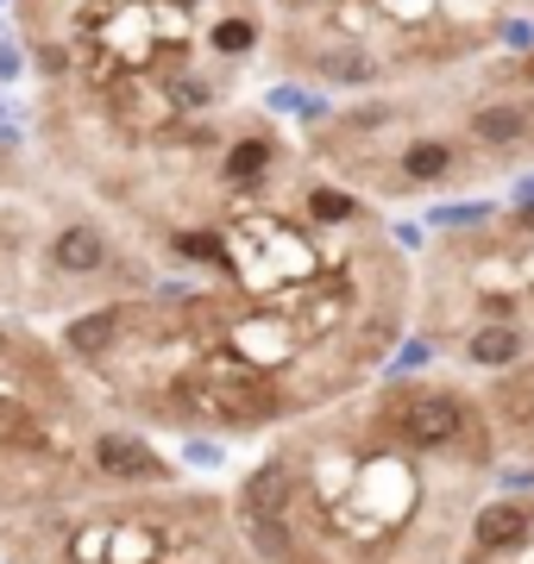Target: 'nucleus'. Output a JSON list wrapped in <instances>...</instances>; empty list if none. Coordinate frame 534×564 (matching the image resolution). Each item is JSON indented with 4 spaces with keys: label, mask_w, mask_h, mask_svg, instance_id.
<instances>
[{
    "label": "nucleus",
    "mask_w": 534,
    "mask_h": 564,
    "mask_svg": "<svg viewBox=\"0 0 534 564\" xmlns=\"http://www.w3.org/2000/svg\"><path fill=\"white\" fill-rule=\"evenodd\" d=\"M391 426L409 445H452V440H466L472 414H466V402H459L452 389H409V395L391 408Z\"/></svg>",
    "instance_id": "f257e3e1"
},
{
    "label": "nucleus",
    "mask_w": 534,
    "mask_h": 564,
    "mask_svg": "<svg viewBox=\"0 0 534 564\" xmlns=\"http://www.w3.org/2000/svg\"><path fill=\"white\" fill-rule=\"evenodd\" d=\"M95 464H102V470H114V477H145V484H164V477H170V464L158 458L145 440H126V433L95 440Z\"/></svg>",
    "instance_id": "f03ea898"
},
{
    "label": "nucleus",
    "mask_w": 534,
    "mask_h": 564,
    "mask_svg": "<svg viewBox=\"0 0 534 564\" xmlns=\"http://www.w3.org/2000/svg\"><path fill=\"white\" fill-rule=\"evenodd\" d=\"M528 132H534V120H528L522 101H484L472 113V139L491 144V151H510V144H522Z\"/></svg>",
    "instance_id": "7ed1b4c3"
},
{
    "label": "nucleus",
    "mask_w": 534,
    "mask_h": 564,
    "mask_svg": "<svg viewBox=\"0 0 534 564\" xmlns=\"http://www.w3.org/2000/svg\"><path fill=\"white\" fill-rule=\"evenodd\" d=\"M384 76V57L377 51H365L359 39H340L321 57V82H333V88H365V82H377Z\"/></svg>",
    "instance_id": "20e7f679"
},
{
    "label": "nucleus",
    "mask_w": 534,
    "mask_h": 564,
    "mask_svg": "<svg viewBox=\"0 0 534 564\" xmlns=\"http://www.w3.org/2000/svg\"><path fill=\"white\" fill-rule=\"evenodd\" d=\"M472 533H478V545H491V552H515V545L528 540V514L515 502H491V508H478Z\"/></svg>",
    "instance_id": "39448f33"
},
{
    "label": "nucleus",
    "mask_w": 534,
    "mask_h": 564,
    "mask_svg": "<svg viewBox=\"0 0 534 564\" xmlns=\"http://www.w3.org/2000/svg\"><path fill=\"white\" fill-rule=\"evenodd\" d=\"M126 333V307H95L83 321L70 326V351H83V358H102L107 345Z\"/></svg>",
    "instance_id": "423d86ee"
},
{
    "label": "nucleus",
    "mask_w": 534,
    "mask_h": 564,
    "mask_svg": "<svg viewBox=\"0 0 534 564\" xmlns=\"http://www.w3.org/2000/svg\"><path fill=\"white\" fill-rule=\"evenodd\" d=\"M51 258H57V270H102V263H107V239L95 232V226H70V232H57Z\"/></svg>",
    "instance_id": "0eeeda50"
},
{
    "label": "nucleus",
    "mask_w": 534,
    "mask_h": 564,
    "mask_svg": "<svg viewBox=\"0 0 534 564\" xmlns=\"http://www.w3.org/2000/svg\"><path fill=\"white\" fill-rule=\"evenodd\" d=\"M466 351H472V364H515L522 358V333L515 326H478Z\"/></svg>",
    "instance_id": "6e6552de"
},
{
    "label": "nucleus",
    "mask_w": 534,
    "mask_h": 564,
    "mask_svg": "<svg viewBox=\"0 0 534 564\" xmlns=\"http://www.w3.org/2000/svg\"><path fill=\"white\" fill-rule=\"evenodd\" d=\"M207 44H214L221 57H246L252 44H258V20H252V13H226V20L207 32Z\"/></svg>",
    "instance_id": "1a4fd4ad"
},
{
    "label": "nucleus",
    "mask_w": 534,
    "mask_h": 564,
    "mask_svg": "<svg viewBox=\"0 0 534 564\" xmlns=\"http://www.w3.org/2000/svg\"><path fill=\"white\" fill-rule=\"evenodd\" d=\"M284 502H289V477H284V470H265V477H252L246 514H270V521H284Z\"/></svg>",
    "instance_id": "9d476101"
},
{
    "label": "nucleus",
    "mask_w": 534,
    "mask_h": 564,
    "mask_svg": "<svg viewBox=\"0 0 534 564\" xmlns=\"http://www.w3.org/2000/svg\"><path fill=\"white\" fill-rule=\"evenodd\" d=\"M447 163H452V151H447L440 139H421V144H409V151H403V170H409L415 182L447 176Z\"/></svg>",
    "instance_id": "9b49d317"
},
{
    "label": "nucleus",
    "mask_w": 534,
    "mask_h": 564,
    "mask_svg": "<svg viewBox=\"0 0 534 564\" xmlns=\"http://www.w3.org/2000/svg\"><path fill=\"white\" fill-rule=\"evenodd\" d=\"M0 445H32V408L0 395Z\"/></svg>",
    "instance_id": "f8f14e48"
},
{
    "label": "nucleus",
    "mask_w": 534,
    "mask_h": 564,
    "mask_svg": "<svg viewBox=\"0 0 534 564\" xmlns=\"http://www.w3.org/2000/svg\"><path fill=\"white\" fill-rule=\"evenodd\" d=\"M270 163V144L265 139H246V144H233V158H226V176H239V182H252L258 170Z\"/></svg>",
    "instance_id": "ddd939ff"
},
{
    "label": "nucleus",
    "mask_w": 534,
    "mask_h": 564,
    "mask_svg": "<svg viewBox=\"0 0 534 564\" xmlns=\"http://www.w3.org/2000/svg\"><path fill=\"white\" fill-rule=\"evenodd\" d=\"M114 564H145L151 558V540L145 533H114V552H107Z\"/></svg>",
    "instance_id": "4468645a"
},
{
    "label": "nucleus",
    "mask_w": 534,
    "mask_h": 564,
    "mask_svg": "<svg viewBox=\"0 0 534 564\" xmlns=\"http://www.w3.org/2000/svg\"><path fill=\"white\" fill-rule=\"evenodd\" d=\"M177 251H189V258H202V263H221L226 258L221 245H214V232H183V239H177Z\"/></svg>",
    "instance_id": "2eb2a0df"
},
{
    "label": "nucleus",
    "mask_w": 534,
    "mask_h": 564,
    "mask_svg": "<svg viewBox=\"0 0 534 564\" xmlns=\"http://www.w3.org/2000/svg\"><path fill=\"white\" fill-rule=\"evenodd\" d=\"M478 220H491V207H440L434 214V226H478Z\"/></svg>",
    "instance_id": "dca6fc26"
},
{
    "label": "nucleus",
    "mask_w": 534,
    "mask_h": 564,
    "mask_svg": "<svg viewBox=\"0 0 534 564\" xmlns=\"http://www.w3.org/2000/svg\"><path fill=\"white\" fill-rule=\"evenodd\" d=\"M170 101H177V107H207V82H195V76L170 82Z\"/></svg>",
    "instance_id": "f3484780"
},
{
    "label": "nucleus",
    "mask_w": 534,
    "mask_h": 564,
    "mask_svg": "<svg viewBox=\"0 0 534 564\" xmlns=\"http://www.w3.org/2000/svg\"><path fill=\"white\" fill-rule=\"evenodd\" d=\"M314 214H321V220H346V214H352V195H333V188H321V195H314Z\"/></svg>",
    "instance_id": "a211bd4d"
},
{
    "label": "nucleus",
    "mask_w": 534,
    "mask_h": 564,
    "mask_svg": "<svg viewBox=\"0 0 534 564\" xmlns=\"http://www.w3.org/2000/svg\"><path fill=\"white\" fill-rule=\"evenodd\" d=\"M503 44H515V51H534V25H528V20H510V25H503Z\"/></svg>",
    "instance_id": "6ab92c4d"
},
{
    "label": "nucleus",
    "mask_w": 534,
    "mask_h": 564,
    "mask_svg": "<svg viewBox=\"0 0 534 564\" xmlns=\"http://www.w3.org/2000/svg\"><path fill=\"white\" fill-rule=\"evenodd\" d=\"M25 69V57H20V44H0V82H13Z\"/></svg>",
    "instance_id": "aec40b11"
},
{
    "label": "nucleus",
    "mask_w": 534,
    "mask_h": 564,
    "mask_svg": "<svg viewBox=\"0 0 534 564\" xmlns=\"http://www.w3.org/2000/svg\"><path fill=\"white\" fill-rule=\"evenodd\" d=\"M522 207H534V182H522Z\"/></svg>",
    "instance_id": "412c9836"
},
{
    "label": "nucleus",
    "mask_w": 534,
    "mask_h": 564,
    "mask_svg": "<svg viewBox=\"0 0 534 564\" xmlns=\"http://www.w3.org/2000/svg\"><path fill=\"white\" fill-rule=\"evenodd\" d=\"M522 76H528V88H534V51H528V63H522Z\"/></svg>",
    "instance_id": "4be33fe9"
},
{
    "label": "nucleus",
    "mask_w": 534,
    "mask_h": 564,
    "mask_svg": "<svg viewBox=\"0 0 534 564\" xmlns=\"http://www.w3.org/2000/svg\"><path fill=\"white\" fill-rule=\"evenodd\" d=\"M289 7H328V0H289Z\"/></svg>",
    "instance_id": "5701e85b"
},
{
    "label": "nucleus",
    "mask_w": 534,
    "mask_h": 564,
    "mask_svg": "<svg viewBox=\"0 0 534 564\" xmlns=\"http://www.w3.org/2000/svg\"><path fill=\"white\" fill-rule=\"evenodd\" d=\"M528 226H534V207H528Z\"/></svg>",
    "instance_id": "b1692460"
},
{
    "label": "nucleus",
    "mask_w": 534,
    "mask_h": 564,
    "mask_svg": "<svg viewBox=\"0 0 534 564\" xmlns=\"http://www.w3.org/2000/svg\"><path fill=\"white\" fill-rule=\"evenodd\" d=\"M0 7H7V0H0Z\"/></svg>",
    "instance_id": "393cba45"
}]
</instances>
